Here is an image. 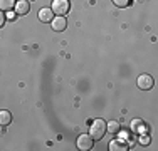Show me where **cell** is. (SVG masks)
<instances>
[{
	"label": "cell",
	"instance_id": "6da1fadb",
	"mask_svg": "<svg viewBox=\"0 0 158 151\" xmlns=\"http://www.w3.org/2000/svg\"><path fill=\"white\" fill-rule=\"evenodd\" d=\"M108 128H106V121L103 119H94V123L91 124V133H89V136H91L94 141H98V139H101L104 134H106Z\"/></svg>",
	"mask_w": 158,
	"mask_h": 151
},
{
	"label": "cell",
	"instance_id": "7a4b0ae2",
	"mask_svg": "<svg viewBox=\"0 0 158 151\" xmlns=\"http://www.w3.org/2000/svg\"><path fill=\"white\" fill-rule=\"evenodd\" d=\"M69 0H54L52 2V12L57 15H66L69 12Z\"/></svg>",
	"mask_w": 158,
	"mask_h": 151
},
{
	"label": "cell",
	"instance_id": "3957f363",
	"mask_svg": "<svg viewBox=\"0 0 158 151\" xmlns=\"http://www.w3.org/2000/svg\"><path fill=\"white\" fill-rule=\"evenodd\" d=\"M93 141H94V139H93L89 134H81L77 138V148L79 149H91L93 148Z\"/></svg>",
	"mask_w": 158,
	"mask_h": 151
},
{
	"label": "cell",
	"instance_id": "277c9868",
	"mask_svg": "<svg viewBox=\"0 0 158 151\" xmlns=\"http://www.w3.org/2000/svg\"><path fill=\"white\" fill-rule=\"evenodd\" d=\"M138 88L143 89V91L152 89L153 88V77H152V76H148V74L140 76V77H138Z\"/></svg>",
	"mask_w": 158,
	"mask_h": 151
},
{
	"label": "cell",
	"instance_id": "5b68a950",
	"mask_svg": "<svg viewBox=\"0 0 158 151\" xmlns=\"http://www.w3.org/2000/svg\"><path fill=\"white\" fill-rule=\"evenodd\" d=\"M66 25H67V22H66V18H64V15H59V17L52 18V29H54L56 32H62V30L66 29Z\"/></svg>",
	"mask_w": 158,
	"mask_h": 151
},
{
	"label": "cell",
	"instance_id": "8992f818",
	"mask_svg": "<svg viewBox=\"0 0 158 151\" xmlns=\"http://www.w3.org/2000/svg\"><path fill=\"white\" fill-rule=\"evenodd\" d=\"M29 10H31V5H29L27 0H19L15 3V14L25 15V14H29Z\"/></svg>",
	"mask_w": 158,
	"mask_h": 151
},
{
	"label": "cell",
	"instance_id": "52a82bcc",
	"mask_svg": "<svg viewBox=\"0 0 158 151\" xmlns=\"http://www.w3.org/2000/svg\"><path fill=\"white\" fill-rule=\"evenodd\" d=\"M52 18H54V12H52V9L39 10V20L40 22H52Z\"/></svg>",
	"mask_w": 158,
	"mask_h": 151
},
{
	"label": "cell",
	"instance_id": "ba28073f",
	"mask_svg": "<svg viewBox=\"0 0 158 151\" xmlns=\"http://www.w3.org/2000/svg\"><path fill=\"white\" fill-rule=\"evenodd\" d=\"M12 121V114L9 111H0V126H9Z\"/></svg>",
	"mask_w": 158,
	"mask_h": 151
},
{
	"label": "cell",
	"instance_id": "9c48e42d",
	"mask_svg": "<svg viewBox=\"0 0 158 151\" xmlns=\"http://www.w3.org/2000/svg\"><path fill=\"white\" fill-rule=\"evenodd\" d=\"M15 5V0H0V10H10Z\"/></svg>",
	"mask_w": 158,
	"mask_h": 151
},
{
	"label": "cell",
	"instance_id": "30bf717a",
	"mask_svg": "<svg viewBox=\"0 0 158 151\" xmlns=\"http://www.w3.org/2000/svg\"><path fill=\"white\" fill-rule=\"evenodd\" d=\"M106 128H108L110 133L116 134L119 131V123H118V121H110V123H106Z\"/></svg>",
	"mask_w": 158,
	"mask_h": 151
},
{
	"label": "cell",
	"instance_id": "8fae6325",
	"mask_svg": "<svg viewBox=\"0 0 158 151\" xmlns=\"http://www.w3.org/2000/svg\"><path fill=\"white\" fill-rule=\"evenodd\" d=\"M110 149L111 151H126L128 148L123 145V143H119V141H113L111 145H110Z\"/></svg>",
	"mask_w": 158,
	"mask_h": 151
},
{
	"label": "cell",
	"instance_id": "7c38bea8",
	"mask_svg": "<svg viewBox=\"0 0 158 151\" xmlns=\"http://www.w3.org/2000/svg\"><path fill=\"white\" fill-rule=\"evenodd\" d=\"M113 2H114V5H118V7H121V9H125V7L130 5L131 0H113Z\"/></svg>",
	"mask_w": 158,
	"mask_h": 151
},
{
	"label": "cell",
	"instance_id": "4fadbf2b",
	"mask_svg": "<svg viewBox=\"0 0 158 151\" xmlns=\"http://www.w3.org/2000/svg\"><path fill=\"white\" fill-rule=\"evenodd\" d=\"M3 24H5V14H2L0 10V27H3Z\"/></svg>",
	"mask_w": 158,
	"mask_h": 151
}]
</instances>
